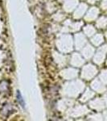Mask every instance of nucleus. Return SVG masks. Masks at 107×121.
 <instances>
[{
    "label": "nucleus",
    "mask_w": 107,
    "mask_h": 121,
    "mask_svg": "<svg viewBox=\"0 0 107 121\" xmlns=\"http://www.w3.org/2000/svg\"><path fill=\"white\" fill-rule=\"evenodd\" d=\"M17 99H18L19 103H20L21 107H22L23 108H24V107H25V103H24L22 95H21V94H20V92H19V91H18V92H17Z\"/></svg>",
    "instance_id": "f257e3e1"
}]
</instances>
